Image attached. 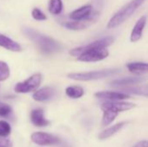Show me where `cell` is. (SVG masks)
Instances as JSON below:
<instances>
[{"mask_svg":"<svg viewBox=\"0 0 148 147\" xmlns=\"http://www.w3.org/2000/svg\"><path fill=\"white\" fill-rule=\"evenodd\" d=\"M114 41L113 36H107L98 39L85 46L73 49L69 54L73 56H77V60L84 62H94L102 61L109 55L107 48Z\"/></svg>","mask_w":148,"mask_h":147,"instance_id":"cell-1","label":"cell"},{"mask_svg":"<svg viewBox=\"0 0 148 147\" xmlns=\"http://www.w3.org/2000/svg\"><path fill=\"white\" fill-rule=\"evenodd\" d=\"M23 33L31 40L43 54H53L61 50V45L55 39L45 36L33 29L23 28Z\"/></svg>","mask_w":148,"mask_h":147,"instance_id":"cell-2","label":"cell"},{"mask_svg":"<svg viewBox=\"0 0 148 147\" xmlns=\"http://www.w3.org/2000/svg\"><path fill=\"white\" fill-rule=\"evenodd\" d=\"M147 0H132L121 7L108 23V29H114L129 19Z\"/></svg>","mask_w":148,"mask_h":147,"instance_id":"cell-3","label":"cell"},{"mask_svg":"<svg viewBox=\"0 0 148 147\" xmlns=\"http://www.w3.org/2000/svg\"><path fill=\"white\" fill-rule=\"evenodd\" d=\"M120 73L119 69H103L97 71H90V72H81V73H71L68 75L69 79L80 81H87L93 80L103 79L105 77H108Z\"/></svg>","mask_w":148,"mask_h":147,"instance_id":"cell-4","label":"cell"},{"mask_svg":"<svg viewBox=\"0 0 148 147\" xmlns=\"http://www.w3.org/2000/svg\"><path fill=\"white\" fill-rule=\"evenodd\" d=\"M42 81V75L39 73L32 75L27 80L18 82L16 84L14 89L16 93L19 94H27L33 91H36L37 88L40 86Z\"/></svg>","mask_w":148,"mask_h":147,"instance_id":"cell-5","label":"cell"},{"mask_svg":"<svg viewBox=\"0 0 148 147\" xmlns=\"http://www.w3.org/2000/svg\"><path fill=\"white\" fill-rule=\"evenodd\" d=\"M31 140L38 146H53L61 143V139L58 137L42 132L34 133L31 135Z\"/></svg>","mask_w":148,"mask_h":147,"instance_id":"cell-6","label":"cell"},{"mask_svg":"<svg viewBox=\"0 0 148 147\" xmlns=\"http://www.w3.org/2000/svg\"><path fill=\"white\" fill-rule=\"evenodd\" d=\"M135 107V104L130 102H122V101H106L103 102L101 106V109L104 111H109L115 113L127 111Z\"/></svg>","mask_w":148,"mask_h":147,"instance_id":"cell-7","label":"cell"},{"mask_svg":"<svg viewBox=\"0 0 148 147\" xmlns=\"http://www.w3.org/2000/svg\"><path fill=\"white\" fill-rule=\"evenodd\" d=\"M92 12H93L92 5L86 4L73 10L69 15V16L72 21H84V20H88L91 18Z\"/></svg>","mask_w":148,"mask_h":147,"instance_id":"cell-8","label":"cell"},{"mask_svg":"<svg viewBox=\"0 0 148 147\" xmlns=\"http://www.w3.org/2000/svg\"><path fill=\"white\" fill-rule=\"evenodd\" d=\"M146 23H147V16H141L136 22V23L131 32V36H130V40L132 42H136L140 39H141L144 29L146 27Z\"/></svg>","mask_w":148,"mask_h":147,"instance_id":"cell-9","label":"cell"},{"mask_svg":"<svg viewBox=\"0 0 148 147\" xmlns=\"http://www.w3.org/2000/svg\"><path fill=\"white\" fill-rule=\"evenodd\" d=\"M95 95L98 99L107 100L108 101H120L126 100V99L129 98V96L126 94L119 93V92H111V91L98 92Z\"/></svg>","mask_w":148,"mask_h":147,"instance_id":"cell-10","label":"cell"},{"mask_svg":"<svg viewBox=\"0 0 148 147\" xmlns=\"http://www.w3.org/2000/svg\"><path fill=\"white\" fill-rule=\"evenodd\" d=\"M55 94H56V91L53 88L45 87V88H40L37 91H36L33 94L32 97L36 101L43 102V101H46L52 99L54 97Z\"/></svg>","mask_w":148,"mask_h":147,"instance_id":"cell-11","label":"cell"},{"mask_svg":"<svg viewBox=\"0 0 148 147\" xmlns=\"http://www.w3.org/2000/svg\"><path fill=\"white\" fill-rule=\"evenodd\" d=\"M30 120L31 122L36 126H39V127H42V126H47L49 125V121L47 120L44 118L43 115V110L41 108H36L34 109L31 113H30Z\"/></svg>","mask_w":148,"mask_h":147,"instance_id":"cell-12","label":"cell"},{"mask_svg":"<svg viewBox=\"0 0 148 147\" xmlns=\"http://www.w3.org/2000/svg\"><path fill=\"white\" fill-rule=\"evenodd\" d=\"M0 47H3L10 51H13V52H20L23 50L21 45L15 42L14 40H12L11 38L0 34Z\"/></svg>","mask_w":148,"mask_h":147,"instance_id":"cell-13","label":"cell"},{"mask_svg":"<svg viewBox=\"0 0 148 147\" xmlns=\"http://www.w3.org/2000/svg\"><path fill=\"white\" fill-rule=\"evenodd\" d=\"M127 125V122L124 121V122H121V123H118L116 125H114L112 126L111 127L104 130L103 132H101L100 134H99V139L103 140V139H108L110 137H112L113 135H114L116 133H118L121 129H122L125 126Z\"/></svg>","mask_w":148,"mask_h":147,"instance_id":"cell-14","label":"cell"},{"mask_svg":"<svg viewBox=\"0 0 148 147\" xmlns=\"http://www.w3.org/2000/svg\"><path fill=\"white\" fill-rule=\"evenodd\" d=\"M93 17L84 21H70L64 23V27L71 30H82L86 29L92 22Z\"/></svg>","mask_w":148,"mask_h":147,"instance_id":"cell-15","label":"cell"},{"mask_svg":"<svg viewBox=\"0 0 148 147\" xmlns=\"http://www.w3.org/2000/svg\"><path fill=\"white\" fill-rule=\"evenodd\" d=\"M127 69L135 75H143L147 72V62H130L127 64Z\"/></svg>","mask_w":148,"mask_h":147,"instance_id":"cell-16","label":"cell"},{"mask_svg":"<svg viewBox=\"0 0 148 147\" xmlns=\"http://www.w3.org/2000/svg\"><path fill=\"white\" fill-rule=\"evenodd\" d=\"M142 81H144V79L141 77H126V78L115 80L112 81L111 84L114 87H122V86H127L132 84H137Z\"/></svg>","mask_w":148,"mask_h":147,"instance_id":"cell-17","label":"cell"},{"mask_svg":"<svg viewBox=\"0 0 148 147\" xmlns=\"http://www.w3.org/2000/svg\"><path fill=\"white\" fill-rule=\"evenodd\" d=\"M66 94L72 99H79L83 96L84 90L79 86H70L66 88Z\"/></svg>","mask_w":148,"mask_h":147,"instance_id":"cell-18","label":"cell"},{"mask_svg":"<svg viewBox=\"0 0 148 147\" xmlns=\"http://www.w3.org/2000/svg\"><path fill=\"white\" fill-rule=\"evenodd\" d=\"M49 11L53 15H59L63 9L62 0H49Z\"/></svg>","mask_w":148,"mask_h":147,"instance_id":"cell-19","label":"cell"},{"mask_svg":"<svg viewBox=\"0 0 148 147\" xmlns=\"http://www.w3.org/2000/svg\"><path fill=\"white\" fill-rule=\"evenodd\" d=\"M10 125L5 120H0V137L6 138L10 134Z\"/></svg>","mask_w":148,"mask_h":147,"instance_id":"cell-20","label":"cell"},{"mask_svg":"<svg viewBox=\"0 0 148 147\" xmlns=\"http://www.w3.org/2000/svg\"><path fill=\"white\" fill-rule=\"evenodd\" d=\"M117 113H113V112H109V111H104L103 112V118H102V125L103 126H108L109 124H111L114 119L117 117Z\"/></svg>","mask_w":148,"mask_h":147,"instance_id":"cell-21","label":"cell"},{"mask_svg":"<svg viewBox=\"0 0 148 147\" xmlns=\"http://www.w3.org/2000/svg\"><path fill=\"white\" fill-rule=\"evenodd\" d=\"M10 76V68L6 62L0 61V81H5Z\"/></svg>","mask_w":148,"mask_h":147,"instance_id":"cell-22","label":"cell"},{"mask_svg":"<svg viewBox=\"0 0 148 147\" xmlns=\"http://www.w3.org/2000/svg\"><path fill=\"white\" fill-rule=\"evenodd\" d=\"M31 15H32V17L35 20H37V21H43V20L47 19L46 15L39 8H34L32 10Z\"/></svg>","mask_w":148,"mask_h":147,"instance_id":"cell-23","label":"cell"},{"mask_svg":"<svg viewBox=\"0 0 148 147\" xmlns=\"http://www.w3.org/2000/svg\"><path fill=\"white\" fill-rule=\"evenodd\" d=\"M12 113L11 107L3 103H0V117H9Z\"/></svg>","mask_w":148,"mask_h":147,"instance_id":"cell-24","label":"cell"},{"mask_svg":"<svg viewBox=\"0 0 148 147\" xmlns=\"http://www.w3.org/2000/svg\"><path fill=\"white\" fill-rule=\"evenodd\" d=\"M12 142L7 139V138H3L0 137V147H12Z\"/></svg>","mask_w":148,"mask_h":147,"instance_id":"cell-25","label":"cell"},{"mask_svg":"<svg viewBox=\"0 0 148 147\" xmlns=\"http://www.w3.org/2000/svg\"><path fill=\"white\" fill-rule=\"evenodd\" d=\"M133 147H147V140H142L138 142L136 145H134Z\"/></svg>","mask_w":148,"mask_h":147,"instance_id":"cell-26","label":"cell"}]
</instances>
